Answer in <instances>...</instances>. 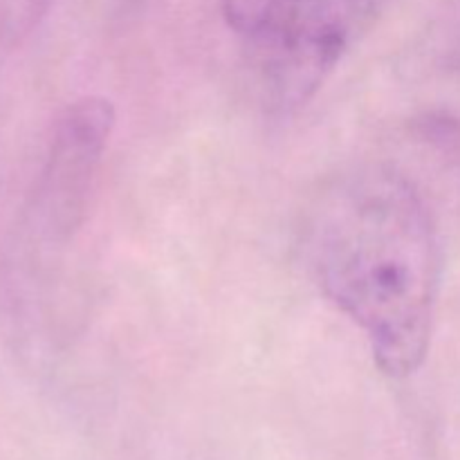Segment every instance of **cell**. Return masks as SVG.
<instances>
[{"mask_svg":"<svg viewBox=\"0 0 460 460\" xmlns=\"http://www.w3.org/2000/svg\"><path fill=\"white\" fill-rule=\"evenodd\" d=\"M305 252L323 295L367 337L389 377L420 368L434 332L440 243L420 191L391 166L328 182L305 223Z\"/></svg>","mask_w":460,"mask_h":460,"instance_id":"1","label":"cell"},{"mask_svg":"<svg viewBox=\"0 0 460 460\" xmlns=\"http://www.w3.org/2000/svg\"><path fill=\"white\" fill-rule=\"evenodd\" d=\"M112 128L115 106L106 97L70 103L54 124L31 198L34 229L48 243L63 245L84 225Z\"/></svg>","mask_w":460,"mask_h":460,"instance_id":"2","label":"cell"},{"mask_svg":"<svg viewBox=\"0 0 460 460\" xmlns=\"http://www.w3.org/2000/svg\"><path fill=\"white\" fill-rule=\"evenodd\" d=\"M52 4L54 0H0V57L21 48Z\"/></svg>","mask_w":460,"mask_h":460,"instance_id":"3","label":"cell"}]
</instances>
